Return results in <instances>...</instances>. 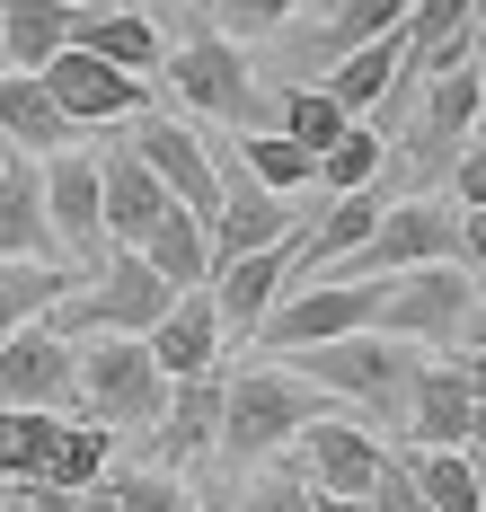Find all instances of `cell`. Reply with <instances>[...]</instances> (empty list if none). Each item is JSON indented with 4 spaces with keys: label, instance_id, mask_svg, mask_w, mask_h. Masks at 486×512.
<instances>
[{
    "label": "cell",
    "instance_id": "cell-19",
    "mask_svg": "<svg viewBox=\"0 0 486 512\" xmlns=\"http://www.w3.org/2000/svg\"><path fill=\"white\" fill-rule=\"evenodd\" d=\"M133 256H142V265L160 274L168 292H195V283L213 274V221H204V212H186L177 195H168V204H160V221H151V230L133 239Z\"/></svg>",
    "mask_w": 486,
    "mask_h": 512
},
{
    "label": "cell",
    "instance_id": "cell-16",
    "mask_svg": "<svg viewBox=\"0 0 486 512\" xmlns=\"http://www.w3.org/2000/svg\"><path fill=\"white\" fill-rule=\"evenodd\" d=\"M301 221H292V204L274 195V186H257L239 159L221 168V204H213V256H248V248H274V239H292Z\"/></svg>",
    "mask_w": 486,
    "mask_h": 512
},
{
    "label": "cell",
    "instance_id": "cell-1",
    "mask_svg": "<svg viewBox=\"0 0 486 512\" xmlns=\"http://www.w3.org/2000/svg\"><path fill=\"white\" fill-rule=\"evenodd\" d=\"M292 371L345 398V407H372V415H407V389L425 371V345L407 336H380V327H354V336H327V345H292Z\"/></svg>",
    "mask_w": 486,
    "mask_h": 512
},
{
    "label": "cell",
    "instance_id": "cell-44",
    "mask_svg": "<svg viewBox=\"0 0 486 512\" xmlns=\"http://www.w3.org/2000/svg\"><path fill=\"white\" fill-rule=\"evenodd\" d=\"M460 451H469V468H478V486H486V424L469 433V442H460Z\"/></svg>",
    "mask_w": 486,
    "mask_h": 512
},
{
    "label": "cell",
    "instance_id": "cell-10",
    "mask_svg": "<svg viewBox=\"0 0 486 512\" xmlns=\"http://www.w3.org/2000/svg\"><path fill=\"white\" fill-rule=\"evenodd\" d=\"M301 477L319 486V495H372V477H380V460H389V442H380L372 424H354V415H310L301 433Z\"/></svg>",
    "mask_w": 486,
    "mask_h": 512
},
{
    "label": "cell",
    "instance_id": "cell-7",
    "mask_svg": "<svg viewBox=\"0 0 486 512\" xmlns=\"http://www.w3.org/2000/svg\"><path fill=\"white\" fill-rule=\"evenodd\" d=\"M469 265L460 256H433V265H407V274H389V292H380V336H407V345H451L460 336V318H469Z\"/></svg>",
    "mask_w": 486,
    "mask_h": 512
},
{
    "label": "cell",
    "instance_id": "cell-13",
    "mask_svg": "<svg viewBox=\"0 0 486 512\" xmlns=\"http://www.w3.org/2000/svg\"><path fill=\"white\" fill-rule=\"evenodd\" d=\"M407 442L416 451H460L469 433L486 424V407H478V389H469V371L460 362H425L416 371V389H407Z\"/></svg>",
    "mask_w": 486,
    "mask_h": 512
},
{
    "label": "cell",
    "instance_id": "cell-43",
    "mask_svg": "<svg viewBox=\"0 0 486 512\" xmlns=\"http://www.w3.org/2000/svg\"><path fill=\"white\" fill-rule=\"evenodd\" d=\"M460 371H469V389H478V407H486V354H460Z\"/></svg>",
    "mask_w": 486,
    "mask_h": 512
},
{
    "label": "cell",
    "instance_id": "cell-6",
    "mask_svg": "<svg viewBox=\"0 0 486 512\" xmlns=\"http://www.w3.org/2000/svg\"><path fill=\"white\" fill-rule=\"evenodd\" d=\"M168 89L195 106V115H221V124H274V106L257 98V71H248V53L230 45V36H186L177 53H160Z\"/></svg>",
    "mask_w": 486,
    "mask_h": 512
},
{
    "label": "cell",
    "instance_id": "cell-40",
    "mask_svg": "<svg viewBox=\"0 0 486 512\" xmlns=\"http://www.w3.org/2000/svg\"><path fill=\"white\" fill-rule=\"evenodd\" d=\"M460 354H486V301H469V318H460V336H451Z\"/></svg>",
    "mask_w": 486,
    "mask_h": 512
},
{
    "label": "cell",
    "instance_id": "cell-23",
    "mask_svg": "<svg viewBox=\"0 0 486 512\" xmlns=\"http://www.w3.org/2000/svg\"><path fill=\"white\" fill-rule=\"evenodd\" d=\"M0 142L9 151H62L71 142V115L54 106L45 71H9L0 62Z\"/></svg>",
    "mask_w": 486,
    "mask_h": 512
},
{
    "label": "cell",
    "instance_id": "cell-30",
    "mask_svg": "<svg viewBox=\"0 0 486 512\" xmlns=\"http://www.w3.org/2000/svg\"><path fill=\"white\" fill-rule=\"evenodd\" d=\"M416 495H425V512H486V486L478 468H469V451H416Z\"/></svg>",
    "mask_w": 486,
    "mask_h": 512
},
{
    "label": "cell",
    "instance_id": "cell-49",
    "mask_svg": "<svg viewBox=\"0 0 486 512\" xmlns=\"http://www.w3.org/2000/svg\"><path fill=\"white\" fill-rule=\"evenodd\" d=\"M71 9H80V0H71Z\"/></svg>",
    "mask_w": 486,
    "mask_h": 512
},
{
    "label": "cell",
    "instance_id": "cell-8",
    "mask_svg": "<svg viewBox=\"0 0 486 512\" xmlns=\"http://www.w3.org/2000/svg\"><path fill=\"white\" fill-rule=\"evenodd\" d=\"M36 71H45L54 106L71 115V133H98V124H133V115L151 106V80H142V71H115L107 53H89V45L45 53Z\"/></svg>",
    "mask_w": 486,
    "mask_h": 512
},
{
    "label": "cell",
    "instance_id": "cell-4",
    "mask_svg": "<svg viewBox=\"0 0 486 512\" xmlns=\"http://www.w3.org/2000/svg\"><path fill=\"white\" fill-rule=\"evenodd\" d=\"M310 380L301 371H283V362H257V371H239V380H221V433H213V451L230 468H248V460H266V451H283L301 424H310Z\"/></svg>",
    "mask_w": 486,
    "mask_h": 512
},
{
    "label": "cell",
    "instance_id": "cell-33",
    "mask_svg": "<svg viewBox=\"0 0 486 512\" xmlns=\"http://www.w3.org/2000/svg\"><path fill=\"white\" fill-rule=\"evenodd\" d=\"M407 9H416V0H336V18H327V53L372 45V36H389V27H407Z\"/></svg>",
    "mask_w": 486,
    "mask_h": 512
},
{
    "label": "cell",
    "instance_id": "cell-25",
    "mask_svg": "<svg viewBox=\"0 0 486 512\" xmlns=\"http://www.w3.org/2000/svg\"><path fill=\"white\" fill-rule=\"evenodd\" d=\"M398 62H407V36H398V27L372 36V45H345L336 71H327V98L345 106V115H380L389 89H398Z\"/></svg>",
    "mask_w": 486,
    "mask_h": 512
},
{
    "label": "cell",
    "instance_id": "cell-42",
    "mask_svg": "<svg viewBox=\"0 0 486 512\" xmlns=\"http://www.w3.org/2000/svg\"><path fill=\"white\" fill-rule=\"evenodd\" d=\"M319 512H372V495H319Z\"/></svg>",
    "mask_w": 486,
    "mask_h": 512
},
{
    "label": "cell",
    "instance_id": "cell-5",
    "mask_svg": "<svg viewBox=\"0 0 486 512\" xmlns=\"http://www.w3.org/2000/svg\"><path fill=\"white\" fill-rule=\"evenodd\" d=\"M380 292H389V274H310L292 301H274L266 318H257V345L292 354V345L354 336V327H372V318H380Z\"/></svg>",
    "mask_w": 486,
    "mask_h": 512
},
{
    "label": "cell",
    "instance_id": "cell-15",
    "mask_svg": "<svg viewBox=\"0 0 486 512\" xmlns=\"http://www.w3.org/2000/svg\"><path fill=\"white\" fill-rule=\"evenodd\" d=\"M283 283H292V239L248 248V256H213V274H204V292H213L221 327H239V336H257V318L283 301Z\"/></svg>",
    "mask_w": 486,
    "mask_h": 512
},
{
    "label": "cell",
    "instance_id": "cell-11",
    "mask_svg": "<svg viewBox=\"0 0 486 512\" xmlns=\"http://www.w3.org/2000/svg\"><path fill=\"white\" fill-rule=\"evenodd\" d=\"M45 221L71 265H98L115 248L107 239V204H98V151H54L45 159Z\"/></svg>",
    "mask_w": 486,
    "mask_h": 512
},
{
    "label": "cell",
    "instance_id": "cell-31",
    "mask_svg": "<svg viewBox=\"0 0 486 512\" xmlns=\"http://www.w3.org/2000/svg\"><path fill=\"white\" fill-rule=\"evenodd\" d=\"M239 168H248L257 186H274V195H301V186H310V151H301L292 133H274V124H248V133H239Z\"/></svg>",
    "mask_w": 486,
    "mask_h": 512
},
{
    "label": "cell",
    "instance_id": "cell-28",
    "mask_svg": "<svg viewBox=\"0 0 486 512\" xmlns=\"http://www.w3.org/2000/svg\"><path fill=\"white\" fill-rule=\"evenodd\" d=\"M107 460H115V433H107V424H89V415H62L54 460H45V486H71V495H89V486L107 477Z\"/></svg>",
    "mask_w": 486,
    "mask_h": 512
},
{
    "label": "cell",
    "instance_id": "cell-3",
    "mask_svg": "<svg viewBox=\"0 0 486 512\" xmlns=\"http://www.w3.org/2000/svg\"><path fill=\"white\" fill-rule=\"evenodd\" d=\"M160 407H168V371L151 362L142 336H98L71 371V415H89L107 433H151Z\"/></svg>",
    "mask_w": 486,
    "mask_h": 512
},
{
    "label": "cell",
    "instance_id": "cell-18",
    "mask_svg": "<svg viewBox=\"0 0 486 512\" xmlns=\"http://www.w3.org/2000/svg\"><path fill=\"white\" fill-rule=\"evenodd\" d=\"M221 336H230V327H221L213 292L195 283V292H177V301L160 309V327H151L142 345H151V362H160L168 380H186V371H213L221 362Z\"/></svg>",
    "mask_w": 486,
    "mask_h": 512
},
{
    "label": "cell",
    "instance_id": "cell-41",
    "mask_svg": "<svg viewBox=\"0 0 486 512\" xmlns=\"http://www.w3.org/2000/svg\"><path fill=\"white\" fill-rule=\"evenodd\" d=\"M0 512H36V486H27V477H18V486H9V495H0Z\"/></svg>",
    "mask_w": 486,
    "mask_h": 512
},
{
    "label": "cell",
    "instance_id": "cell-32",
    "mask_svg": "<svg viewBox=\"0 0 486 512\" xmlns=\"http://www.w3.org/2000/svg\"><path fill=\"white\" fill-rule=\"evenodd\" d=\"M345 124H354V115L327 98V80H319V89H283V98H274V133H292V142H301L310 159H319L327 142L345 133Z\"/></svg>",
    "mask_w": 486,
    "mask_h": 512
},
{
    "label": "cell",
    "instance_id": "cell-48",
    "mask_svg": "<svg viewBox=\"0 0 486 512\" xmlns=\"http://www.w3.org/2000/svg\"><path fill=\"white\" fill-rule=\"evenodd\" d=\"M0 495H9V477H0Z\"/></svg>",
    "mask_w": 486,
    "mask_h": 512
},
{
    "label": "cell",
    "instance_id": "cell-47",
    "mask_svg": "<svg viewBox=\"0 0 486 512\" xmlns=\"http://www.w3.org/2000/svg\"><path fill=\"white\" fill-rule=\"evenodd\" d=\"M0 168H9V142H0Z\"/></svg>",
    "mask_w": 486,
    "mask_h": 512
},
{
    "label": "cell",
    "instance_id": "cell-34",
    "mask_svg": "<svg viewBox=\"0 0 486 512\" xmlns=\"http://www.w3.org/2000/svg\"><path fill=\"white\" fill-rule=\"evenodd\" d=\"M107 495L124 512H195V495H186V486H177V468H124V477H107Z\"/></svg>",
    "mask_w": 486,
    "mask_h": 512
},
{
    "label": "cell",
    "instance_id": "cell-35",
    "mask_svg": "<svg viewBox=\"0 0 486 512\" xmlns=\"http://www.w3.org/2000/svg\"><path fill=\"white\" fill-rule=\"evenodd\" d=\"M239 512H319V486L301 468H266V477H248Z\"/></svg>",
    "mask_w": 486,
    "mask_h": 512
},
{
    "label": "cell",
    "instance_id": "cell-9",
    "mask_svg": "<svg viewBox=\"0 0 486 512\" xmlns=\"http://www.w3.org/2000/svg\"><path fill=\"white\" fill-rule=\"evenodd\" d=\"M71 371H80L71 336H54L45 318L9 327L0 336V407H62L71 415Z\"/></svg>",
    "mask_w": 486,
    "mask_h": 512
},
{
    "label": "cell",
    "instance_id": "cell-2",
    "mask_svg": "<svg viewBox=\"0 0 486 512\" xmlns=\"http://www.w3.org/2000/svg\"><path fill=\"white\" fill-rule=\"evenodd\" d=\"M168 301H177V292H168L133 248H107L54 309H45V327H54V336H151Z\"/></svg>",
    "mask_w": 486,
    "mask_h": 512
},
{
    "label": "cell",
    "instance_id": "cell-24",
    "mask_svg": "<svg viewBox=\"0 0 486 512\" xmlns=\"http://www.w3.org/2000/svg\"><path fill=\"white\" fill-rule=\"evenodd\" d=\"M478 98H486V71H478V62L425 71V115H416V142H425V151H460V142L478 133Z\"/></svg>",
    "mask_w": 486,
    "mask_h": 512
},
{
    "label": "cell",
    "instance_id": "cell-22",
    "mask_svg": "<svg viewBox=\"0 0 486 512\" xmlns=\"http://www.w3.org/2000/svg\"><path fill=\"white\" fill-rule=\"evenodd\" d=\"M478 0H416L407 9V80H425V71H451V62H469L478 53Z\"/></svg>",
    "mask_w": 486,
    "mask_h": 512
},
{
    "label": "cell",
    "instance_id": "cell-37",
    "mask_svg": "<svg viewBox=\"0 0 486 512\" xmlns=\"http://www.w3.org/2000/svg\"><path fill=\"white\" fill-rule=\"evenodd\" d=\"M372 512H425V495H416V468L398 460V451H389V460H380V477H372Z\"/></svg>",
    "mask_w": 486,
    "mask_h": 512
},
{
    "label": "cell",
    "instance_id": "cell-17",
    "mask_svg": "<svg viewBox=\"0 0 486 512\" xmlns=\"http://www.w3.org/2000/svg\"><path fill=\"white\" fill-rule=\"evenodd\" d=\"M98 204H107V239H115V248H133V239L160 221L168 186L151 177V159L133 151V142H107V151H98Z\"/></svg>",
    "mask_w": 486,
    "mask_h": 512
},
{
    "label": "cell",
    "instance_id": "cell-14",
    "mask_svg": "<svg viewBox=\"0 0 486 512\" xmlns=\"http://www.w3.org/2000/svg\"><path fill=\"white\" fill-rule=\"evenodd\" d=\"M221 433V362L168 380V407L151 415V468H195Z\"/></svg>",
    "mask_w": 486,
    "mask_h": 512
},
{
    "label": "cell",
    "instance_id": "cell-36",
    "mask_svg": "<svg viewBox=\"0 0 486 512\" xmlns=\"http://www.w3.org/2000/svg\"><path fill=\"white\" fill-rule=\"evenodd\" d=\"M442 195H451V212H478V204H486V133L451 151V177H442Z\"/></svg>",
    "mask_w": 486,
    "mask_h": 512
},
{
    "label": "cell",
    "instance_id": "cell-46",
    "mask_svg": "<svg viewBox=\"0 0 486 512\" xmlns=\"http://www.w3.org/2000/svg\"><path fill=\"white\" fill-rule=\"evenodd\" d=\"M478 133H486V98H478Z\"/></svg>",
    "mask_w": 486,
    "mask_h": 512
},
{
    "label": "cell",
    "instance_id": "cell-29",
    "mask_svg": "<svg viewBox=\"0 0 486 512\" xmlns=\"http://www.w3.org/2000/svg\"><path fill=\"white\" fill-rule=\"evenodd\" d=\"M54 433H62V407H0V477H45L54 460Z\"/></svg>",
    "mask_w": 486,
    "mask_h": 512
},
{
    "label": "cell",
    "instance_id": "cell-12",
    "mask_svg": "<svg viewBox=\"0 0 486 512\" xmlns=\"http://www.w3.org/2000/svg\"><path fill=\"white\" fill-rule=\"evenodd\" d=\"M133 151L151 159V177H160L186 212L213 221V204H221V159L195 142V124H168L160 106H142V115H133Z\"/></svg>",
    "mask_w": 486,
    "mask_h": 512
},
{
    "label": "cell",
    "instance_id": "cell-38",
    "mask_svg": "<svg viewBox=\"0 0 486 512\" xmlns=\"http://www.w3.org/2000/svg\"><path fill=\"white\" fill-rule=\"evenodd\" d=\"M292 9H310V0H221V18H230L239 36H266V27H283Z\"/></svg>",
    "mask_w": 486,
    "mask_h": 512
},
{
    "label": "cell",
    "instance_id": "cell-45",
    "mask_svg": "<svg viewBox=\"0 0 486 512\" xmlns=\"http://www.w3.org/2000/svg\"><path fill=\"white\" fill-rule=\"evenodd\" d=\"M80 512H124V504H115L107 486H89V495H80Z\"/></svg>",
    "mask_w": 486,
    "mask_h": 512
},
{
    "label": "cell",
    "instance_id": "cell-20",
    "mask_svg": "<svg viewBox=\"0 0 486 512\" xmlns=\"http://www.w3.org/2000/svg\"><path fill=\"white\" fill-rule=\"evenodd\" d=\"M71 45L107 53L115 71H142V80L160 71V53H168L160 27H151L142 9H124V0H80V9H71Z\"/></svg>",
    "mask_w": 486,
    "mask_h": 512
},
{
    "label": "cell",
    "instance_id": "cell-39",
    "mask_svg": "<svg viewBox=\"0 0 486 512\" xmlns=\"http://www.w3.org/2000/svg\"><path fill=\"white\" fill-rule=\"evenodd\" d=\"M460 256H469V265H486V204L460 212Z\"/></svg>",
    "mask_w": 486,
    "mask_h": 512
},
{
    "label": "cell",
    "instance_id": "cell-27",
    "mask_svg": "<svg viewBox=\"0 0 486 512\" xmlns=\"http://www.w3.org/2000/svg\"><path fill=\"white\" fill-rule=\"evenodd\" d=\"M62 45H71V0H0V62L9 71H36Z\"/></svg>",
    "mask_w": 486,
    "mask_h": 512
},
{
    "label": "cell",
    "instance_id": "cell-26",
    "mask_svg": "<svg viewBox=\"0 0 486 512\" xmlns=\"http://www.w3.org/2000/svg\"><path fill=\"white\" fill-rule=\"evenodd\" d=\"M80 274L89 265H71V256H0V336L27 327V318H45Z\"/></svg>",
    "mask_w": 486,
    "mask_h": 512
},
{
    "label": "cell",
    "instance_id": "cell-21",
    "mask_svg": "<svg viewBox=\"0 0 486 512\" xmlns=\"http://www.w3.org/2000/svg\"><path fill=\"white\" fill-rule=\"evenodd\" d=\"M0 256H62L54 221H45V168H36V151H9V168H0Z\"/></svg>",
    "mask_w": 486,
    "mask_h": 512
}]
</instances>
